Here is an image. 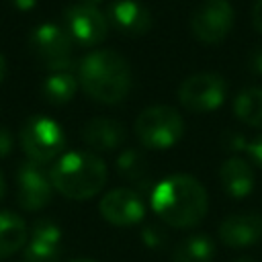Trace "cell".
Wrapping results in <instances>:
<instances>
[{
  "mask_svg": "<svg viewBox=\"0 0 262 262\" xmlns=\"http://www.w3.org/2000/svg\"><path fill=\"white\" fill-rule=\"evenodd\" d=\"M154 213L170 227L188 229L199 225L209 207L207 190L190 174H174L158 182L149 196Z\"/></svg>",
  "mask_w": 262,
  "mask_h": 262,
  "instance_id": "1",
  "label": "cell"
},
{
  "mask_svg": "<svg viewBox=\"0 0 262 262\" xmlns=\"http://www.w3.org/2000/svg\"><path fill=\"white\" fill-rule=\"evenodd\" d=\"M78 82L90 98L104 104H115L129 94L131 68L119 51L96 49L80 61Z\"/></svg>",
  "mask_w": 262,
  "mask_h": 262,
  "instance_id": "2",
  "label": "cell"
},
{
  "mask_svg": "<svg viewBox=\"0 0 262 262\" xmlns=\"http://www.w3.org/2000/svg\"><path fill=\"white\" fill-rule=\"evenodd\" d=\"M49 178L59 194L74 201H86L102 190L108 172L98 156L90 151H68L51 166Z\"/></svg>",
  "mask_w": 262,
  "mask_h": 262,
  "instance_id": "3",
  "label": "cell"
},
{
  "mask_svg": "<svg viewBox=\"0 0 262 262\" xmlns=\"http://www.w3.org/2000/svg\"><path fill=\"white\" fill-rule=\"evenodd\" d=\"M184 121L174 106L154 104L143 108L135 119V135L149 149H166L180 141Z\"/></svg>",
  "mask_w": 262,
  "mask_h": 262,
  "instance_id": "4",
  "label": "cell"
},
{
  "mask_svg": "<svg viewBox=\"0 0 262 262\" xmlns=\"http://www.w3.org/2000/svg\"><path fill=\"white\" fill-rule=\"evenodd\" d=\"M20 147L27 154L29 162L39 166L55 160L61 156L66 147V133L63 129L45 115H33L20 127Z\"/></svg>",
  "mask_w": 262,
  "mask_h": 262,
  "instance_id": "5",
  "label": "cell"
},
{
  "mask_svg": "<svg viewBox=\"0 0 262 262\" xmlns=\"http://www.w3.org/2000/svg\"><path fill=\"white\" fill-rule=\"evenodd\" d=\"M29 47H31L33 55L51 72L72 70L74 41L68 35L66 27H59L55 23L39 25L29 37Z\"/></svg>",
  "mask_w": 262,
  "mask_h": 262,
  "instance_id": "6",
  "label": "cell"
},
{
  "mask_svg": "<svg viewBox=\"0 0 262 262\" xmlns=\"http://www.w3.org/2000/svg\"><path fill=\"white\" fill-rule=\"evenodd\" d=\"M227 98V84L219 74L201 72L188 76L178 88L180 104L190 113L217 111Z\"/></svg>",
  "mask_w": 262,
  "mask_h": 262,
  "instance_id": "7",
  "label": "cell"
},
{
  "mask_svg": "<svg viewBox=\"0 0 262 262\" xmlns=\"http://www.w3.org/2000/svg\"><path fill=\"white\" fill-rule=\"evenodd\" d=\"M235 12L229 0H205L190 16L192 35L205 45L221 43L233 29Z\"/></svg>",
  "mask_w": 262,
  "mask_h": 262,
  "instance_id": "8",
  "label": "cell"
},
{
  "mask_svg": "<svg viewBox=\"0 0 262 262\" xmlns=\"http://www.w3.org/2000/svg\"><path fill=\"white\" fill-rule=\"evenodd\" d=\"M66 31L78 45L92 47L106 39L108 35V18L98 10V6L90 4H72L63 12Z\"/></svg>",
  "mask_w": 262,
  "mask_h": 262,
  "instance_id": "9",
  "label": "cell"
},
{
  "mask_svg": "<svg viewBox=\"0 0 262 262\" xmlns=\"http://www.w3.org/2000/svg\"><path fill=\"white\" fill-rule=\"evenodd\" d=\"M53 184L49 174L35 162L20 164L16 172V201L25 211H39L49 205Z\"/></svg>",
  "mask_w": 262,
  "mask_h": 262,
  "instance_id": "10",
  "label": "cell"
},
{
  "mask_svg": "<svg viewBox=\"0 0 262 262\" xmlns=\"http://www.w3.org/2000/svg\"><path fill=\"white\" fill-rule=\"evenodd\" d=\"M98 211L111 225L127 227V225H135L143 221L145 203L131 188H115V190H108L100 199Z\"/></svg>",
  "mask_w": 262,
  "mask_h": 262,
  "instance_id": "11",
  "label": "cell"
},
{
  "mask_svg": "<svg viewBox=\"0 0 262 262\" xmlns=\"http://www.w3.org/2000/svg\"><path fill=\"white\" fill-rule=\"evenodd\" d=\"M108 25L127 37H141L151 29V12L139 0H115L108 4Z\"/></svg>",
  "mask_w": 262,
  "mask_h": 262,
  "instance_id": "12",
  "label": "cell"
},
{
  "mask_svg": "<svg viewBox=\"0 0 262 262\" xmlns=\"http://www.w3.org/2000/svg\"><path fill=\"white\" fill-rule=\"evenodd\" d=\"M25 262H57L61 256V229L51 219H39L25 244Z\"/></svg>",
  "mask_w": 262,
  "mask_h": 262,
  "instance_id": "13",
  "label": "cell"
},
{
  "mask_svg": "<svg viewBox=\"0 0 262 262\" xmlns=\"http://www.w3.org/2000/svg\"><path fill=\"white\" fill-rule=\"evenodd\" d=\"M219 237L229 248H246L262 239L260 213H233L219 223Z\"/></svg>",
  "mask_w": 262,
  "mask_h": 262,
  "instance_id": "14",
  "label": "cell"
},
{
  "mask_svg": "<svg viewBox=\"0 0 262 262\" xmlns=\"http://www.w3.org/2000/svg\"><path fill=\"white\" fill-rule=\"evenodd\" d=\"M82 139L88 147L96 151H111L123 145L127 139L125 127L108 117H94L82 127Z\"/></svg>",
  "mask_w": 262,
  "mask_h": 262,
  "instance_id": "15",
  "label": "cell"
},
{
  "mask_svg": "<svg viewBox=\"0 0 262 262\" xmlns=\"http://www.w3.org/2000/svg\"><path fill=\"white\" fill-rule=\"evenodd\" d=\"M219 182L225 194L233 199H244L254 190V184H256L254 168L248 160L239 156H229L219 168Z\"/></svg>",
  "mask_w": 262,
  "mask_h": 262,
  "instance_id": "16",
  "label": "cell"
},
{
  "mask_svg": "<svg viewBox=\"0 0 262 262\" xmlns=\"http://www.w3.org/2000/svg\"><path fill=\"white\" fill-rule=\"evenodd\" d=\"M27 239L29 235L23 217L12 211H0V260L25 248Z\"/></svg>",
  "mask_w": 262,
  "mask_h": 262,
  "instance_id": "17",
  "label": "cell"
},
{
  "mask_svg": "<svg viewBox=\"0 0 262 262\" xmlns=\"http://www.w3.org/2000/svg\"><path fill=\"white\" fill-rule=\"evenodd\" d=\"M78 78L72 74V70H55L51 72L41 86L43 98L55 106H61L70 102L78 92Z\"/></svg>",
  "mask_w": 262,
  "mask_h": 262,
  "instance_id": "18",
  "label": "cell"
},
{
  "mask_svg": "<svg viewBox=\"0 0 262 262\" xmlns=\"http://www.w3.org/2000/svg\"><path fill=\"white\" fill-rule=\"evenodd\" d=\"M215 242L207 233H190L174 248L172 262H213Z\"/></svg>",
  "mask_w": 262,
  "mask_h": 262,
  "instance_id": "19",
  "label": "cell"
},
{
  "mask_svg": "<svg viewBox=\"0 0 262 262\" xmlns=\"http://www.w3.org/2000/svg\"><path fill=\"white\" fill-rule=\"evenodd\" d=\"M235 117L248 127L262 129V88H246L233 98Z\"/></svg>",
  "mask_w": 262,
  "mask_h": 262,
  "instance_id": "20",
  "label": "cell"
},
{
  "mask_svg": "<svg viewBox=\"0 0 262 262\" xmlns=\"http://www.w3.org/2000/svg\"><path fill=\"white\" fill-rule=\"evenodd\" d=\"M115 168L119 172L121 178L125 180H131V182H139L147 176V170H149V162L147 158L137 151V149H125L117 156L115 160Z\"/></svg>",
  "mask_w": 262,
  "mask_h": 262,
  "instance_id": "21",
  "label": "cell"
},
{
  "mask_svg": "<svg viewBox=\"0 0 262 262\" xmlns=\"http://www.w3.org/2000/svg\"><path fill=\"white\" fill-rule=\"evenodd\" d=\"M141 242L149 250H162L168 244V233L158 223H147L141 227Z\"/></svg>",
  "mask_w": 262,
  "mask_h": 262,
  "instance_id": "22",
  "label": "cell"
},
{
  "mask_svg": "<svg viewBox=\"0 0 262 262\" xmlns=\"http://www.w3.org/2000/svg\"><path fill=\"white\" fill-rule=\"evenodd\" d=\"M248 143H250V139H248L246 135L237 133V131H225V133L221 135V145H223L225 149H229L231 154H242V151H246V149H248Z\"/></svg>",
  "mask_w": 262,
  "mask_h": 262,
  "instance_id": "23",
  "label": "cell"
},
{
  "mask_svg": "<svg viewBox=\"0 0 262 262\" xmlns=\"http://www.w3.org/2000/svg\"><path fill=\"white\" fill-rule=\"evenodd\" d=\"M246 68L252 76L260 78L262 76V47H256L248 53V59H246Z\"/></svg>",
  "mask_w": 262,
  "mask_h": 262,
  "instance_id": "24",
  "label": "cell"
},
{
  "mask_svg": "<svg viewBox=\"0 0 262 262\" xmlns=\"http://www.w3.org/2000/svg\"><path fill=\"white\" fill-rule=\"evenodd\" d=\"M246 154L252 158V162L258 166V168H262V133L258 135V137H254V139H250V143H248V149H246Z\"/></svg>",
  "mask_w": 262,
  "mask_h": 262,
  "instance_id": "25",
  "label": "cell"
},
{
  "mask_svg": "<svg viewBox=\"0 0 262 262\" xmlns=\"http://www.w3.org/2000/svg\"><path fill=\"white\" fill-rule=\"evenodd\" d=\"M14 147V137L10 133V129L6 127H0V160L6 158Z\"/></svg>",
  "mask_w": 262,
  "mask_h": 262,
  "instance_id": "26",
  "label": "cell"
},
{
  "mask_svg": "<svg viewBox=\"0 0 262 262\" xmlns=\"http://www.w3.org/2000/svg\"><path fill=\"white\" fill-rule=\"evenodd\" d=\"M252 25L258 33H262V0H256L254 2V8H252Z\"/></svg>",
  "mask_w": 262,
  "mask_h": 262,
  "instance_id": "27",
  "label": "cell"
},
{
  "mask_svg": "<svg viewBox=\"0 0 262 262\" xmlns=\"http://www.w3.org/2000/svg\"><path fill=\"white\" fill-rule=\"evenodd\" d=\"M10 4L20 12H29L37 6V0H10Z\"/></svg>",
  "mask_w": 262,
  "mask_h": 262,
  "instance_id": "28",
  "label": "cell"
},
{
  "mask_svg": "<svg viewBox=\"0 0 262 262\" xmlns=\"http://www.w3.org/2000/svg\"><path fill=\"white\" fill-rule=\"evenodd\" d=\"M6 72H8V63H6V57L0 53V84H2V80L6 78Z\"/></svg>",
  "mask_w": 262,
  "mask_h": 262,
  "instance_id": "29",
  "label": "cell"
},
{
  "mask_svg": "<svg viewBox=\"0 0 262 262\" xmlns=\"http://www.w3.org/2000/svg\"><path fill=\"white\" fill-rule=\"evenodd\" d=\"M4 192H6V182H4V176L0 172V201L4 199Z\"/></svg>",
  "mask_w": 262,
  "mask_h": 262,
  "instance_id": "30",
  "label": "cell"
},
{
  "mask_svg": "<svg viewBox=\"0 0 262 262\" xmlns=\"http://www.w3.org/2000/svg\"><path fill=\"white\" fill-rule=\"evenodd\" d=\"M82 4H90V6H96V4H100L102 0H80Z\"/></svg>",
  "mask_w": 262,
  "mask_h": 262,
  "instance_id": "31",
  "label": "cell"
},
{
  "mask_svg": "<svg viewBox=\"0 0 262 262\" xmlns=\"http://www.w3.org/2000/svg\"><path fill=\"white\" fill-rule=\"evenodd\" d=\"M72 262H96V260H88V258H76V260H72Z\"/></svg>",
  "mask_w": 262,
  "mask_h": 262,
  "instance_id": "32",
  "label": "cell"
},
{
  "mask_svg": "<svg viewBox=\"0 0 262 262\" xmlns=\"http://www.w3.org/2000/svg\"><path fill=\"white\" fill-rule=\"evenodd\" d=\"M235 262H254L252 258H239V260H235Z\"/></svg>",
  "mask_w": 262,
  "mask_h": 262,
  "instance_id": "33",
  "label": "cell"
},
{
  "mask_svg": "<svg viewBox=\"0 0 262 262\" xmlns=\"http://www.w3.org/2000/svg\"><path fill=\"white\" fill-rule=\"evenodd\" d=\"M23 262H25V260H23Z\"/></svg>",
  "mask_w": 262,
  "mask_h": 262,
  "instance_id": "34",
  "label": "cell"
}]
</instances>
